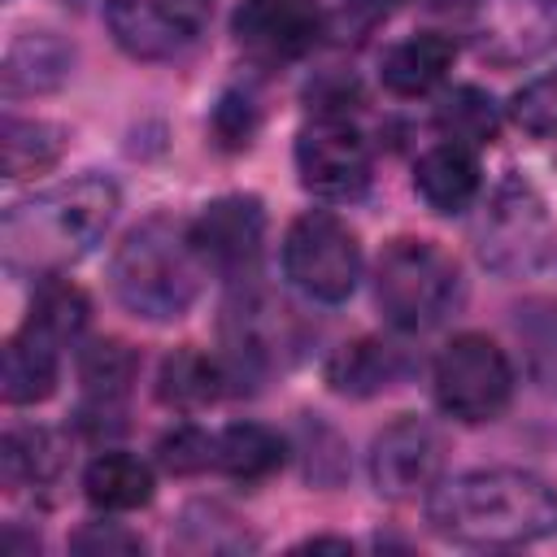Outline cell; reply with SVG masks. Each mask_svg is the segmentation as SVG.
I'll list each match as a JSON object with an SVG mask.
<instances>
[{
    "instance_id": "obj_32",
    "label": "cell",
    "mask_w": 557,
    "mask_h": 557,
    "mask_svg": "<svg viewBox=\"0 0 557 557\" xmlns=\"http://www.w3.org/2000/svg\"><path fill=\"white\" fill-rule=\"evenodd\" d=\"M344 4H348V9H357L361 17H383V13H387L396 0H344Z\"/></svg>"
},
{
    "instance_id": "obj_10",
    "label": "cell",
    "mask_w": 557,
    "mask_h": 557,
    "mask_svg": "<svg viewBox=\"0 0 557 557\" xmlns=\"http://www.w3.org/2000/svg\"><path fill=\"white\" fill-rule=\"evenodd\" d=\"M474 52L492 65H522L557 48V0H474Z\"/></svg>"
},
{
    "instance_id": "obj_18",
    "label": "cell",
    "mask_w": 557,
    "mask_h": 557,
    "mask_svg": "<svg viewBox=\"0 0 557 557\" xmlns=\"http://www.w3.org/2000/svg\"><path fill=\"white\" fill-rule=\"evenodd\" d=\"M400 374H405V352L396 344L370 339V335L335 348L331 361H326V383L339 396H374V392H387Z\"/></svg>"
},
{
    "instance_id": "obj_5",
    "label": "cell",
    "mask_w": 557,
    "mask_h": 557,
    "mask_svg": "<svg viewBox=\"0 0 557 557\" xmlns=\"http://www.w3.org/2000/svg\"><path fill=\"white\" fill-rule=\"evenodd\" d=\"M435 405L457 422H492L513 400V366L505 348L479 331L453 335L431 370Z\"/></svg>"
},
{
    "instance_id": "obj_19",
    "label": "cell",
    "mask_w": 557,
    "mask_h": 557,
    "mask_svg": "<svg viewBox=\"0 0 557 557\" xmlns=\"http://www.w3.org/2000/svg\"><path fill=\"white\" fill-rule=\"evenodd\" d=\"M139 374V357L126 339H91L78 357V383H83V396H87V413H113L131 383Z\"/></svg>"
},
{
    "instance_id": "obj_22",
    "label": "cell",
    "mask_w": 557,
    "mask_h": 557,
    "mask_svg": "<svg viewBox=\"0 0 557 557\" xmlns=\"http://www.w3.org/2000/svg\"><path fill=\"white\" fill-rule=\"evenodd\" d=\"M83 496L104 513H131L152 500V470L131 453H100L83 470Z\"/></svg>"
},
{
    "instance_id": "obj_31",
    "label": "cell",
    "mask_w": 557,
    "mask_h": 557,
    "mask_svg": "<svg viewBox=\"0 0 557 557\" xmlns=\"http://www.w3.org/2000/svg\"><path fill=\"white\" fill-rule=\"evenodd\" d=\"M70 544H74V553H139L144 548L139 535L122 531L117 522H87Z\"/></svg>"
},
{
    "instance_id": "obj_7",
    "label": "cell",
    "mask_w": 557,
    "mask_h": 557,
    "mask_svg": "<svg viewBox=\"0 0 557 557\" xmlns=\"http://www.w3.org/2000/svg\"><path fill=\"white\" fill-rule=\"evenodd\" d=\"M474 244L487 270L496 274H522L544 257L548 244V209L544 196L522 178L509 174L496 183V191L483 205V218L474 226Z\"/></svg>"
},
{
    "instance_id": "obj_30",
    "label": "cell",
    "mask_w": 557,
    "mask_h": 557,
    "mask_svg": "<svg viewBox=\"0 0 557 557\" xmlns=\"http://www.w3.org/2000/svg\"><path fill=\"white\" fill-rule=\"evenodd\" d=\"M257 131V104L244 96V91H226L213 109V135L222 148H248Z\"/></svg>"
},
{
    "instance_id": "obj_29",
    "label": "cell",
    "mask_w": 557,
    "mask_h": 557,
    "mask_svg": "<svg viewBox=\"0 0 557 557\" xmlns=\"http://www.w3.org/2000/svg\"><path fill=\"white\" fill-rule=\"evenodd\" d=\"M213 457H218V435L200 431V426H174L170 435H161L157 444V461L170 470V474H200V470H213Z\"/></svg>"
},
{
    "instance_id": "obj_4",
    "label": "cell",
    "mask_w": 557,
    "mask_h": 557,
    "mask_svg": "<svg viewBox=\"0 0 557 557\" xmlns=\"http://www.w3.org/2000/svg\"><path fill=\"white\" fill-rule=\"evenodd\" d=\"M374 300L396 331H431L457 309L461 270L431 239H392L374 265Z\"/></svg>"
},
{
    "instance_id": "obj_28",
    "label": "cell",
    "mask_w": 557,
    "mask_h": 557,
    "mask_svg": "<svg viewBox=\"0 0 557 557\" xmlns=\"http://www.w3.org/2000/svg\"><path fill=\"white\" fill-rule=\"evenodd\" d=\"M509 117L535 139H557V70L522 83L509 100Z\"/></svg>"
},
{
    "instance_id": "obj_15",
    "label": "cell",
    "mask_w": 557,
    "mask_h": 557,
    "mask_svg": "<svg viewBox=\"0 0 557 557\" xmlns=\"http://www.w3.org/2000/svg\"><path fill=\"white\" fill-rule=\"evenodd\" d=\"M413 191L431 213H461L479 196V157L466 144H435L413 165Z\"/></svg>"
},
{
    "instance_id": "obj_17",
    "label": "cell",
    "mask_w": 557,
    "mask_h": 557,
    "mask_svg": "<svg viewBox=\"0 0 557 557\" xmlns=\"http://www.w3.org/2000/svg\"><path fill=\"white\" fill-rule=\"evenodd\" d=\"M57 339L39 326L22 322V331L4 344V400L9 405H39L57 392Z\"/></svg>"
},
{
    "instance_id": "obj_25",
    "label": "cell",
    "mask_w": 557,
    "mask_h": 557,
    "mask_svg": "<svg viewBox=\"0 0 557 557\" xmlns=\"http://www.w3.org/2000/svg\"><path fill=\"white\" fill-rule=\"evenodd\" d=\"M513 331L527 357L531 379L544 392H557V300H527L513 309Z\"/></svg>"
},
{
    "instance_id": "obj_1",
    "label": "cell",
    "mask_w": 557,
    "mask_h": 557,
    "mask_svg": "<svg viewBox=\"0 0 557 557\" xmlns=\"http://www.w3.org/2000/svg\"><path fill=\"white\" fill-rule=\"evenodd\" d=\"M426 522L435 535L470 548H518L557 531V487L531 470H466L431 487Z\"/></svg>"
},
{
    "instance_id": "obj_27",
    "label": "cell",
    "mask_w": 557,
    "mask_h": 557,
    "mask_svg": "<svg viewBox=\"0 0 557 557\" xmlns=\"http://www.w3.org/2000/svg\"><path fill=\"white\" fill-rule=\"evenodd\" d=\"M440 131L453 139V144H466V148H483L496 139L500 131V117H496V104L492 96H483L479 87H457L453 96H444L440 104Z\"/></svg>"
},
{
    "instance_id": "obj_21",
    "label": "cell",
    "mask_w": 557,
    "mask_h": 557,
    "mask_svg": "<svg viewBox=\"0 0 557 557\" xmlns=\"http://www.w3.org/2000/svg\"><path fill=\"white\" fill-rule=\"evenodd\" d=\"M65 470V444L61 435L44 431V426H22V431H9L0 440V479L9 492H22V487H52Z\"/></svg>"
},
{
    "instance_id": "obj_6",
    "label": "cell",
    "mask_w": 557,
    "mask_h": 557,
    "mask_svg": "<svg viewBox=\"0 0 557 557\" xmlns=\"http://www.w3.org/2000/svg\"><path fill=\"white\" fill-rule=\"evenodd\" d=\"M283 274L296 292H305L318 305H339L357 292L361 278V244L326 209L300 213L283 235Z\"/></svg>"
},
{
    "instance_id": "obj_34",
    "label": "cell",
    "mask_w": 557,
    "mask_h": 557,
    "mask_svg": "<svg viewBox=\"0 0 557 557\" xmlns=\"http://www.w3.org/2000/svg\"><path fill=\"white\" fill-rule=\"evenodd\" d=\"M435 9H461V4H474V0H431Z\"/></svg>"
},
{
    "instance_id": "obj_33",
    "label": "cell",
    "mask_w": 557,
    "mask_h": 557,
    "mask_svg": "<svg viewBox=\"0 0 557 557\" xmlns=\"http://www.w3.org/2000/svg\"><path fill=\"white\" fill-rule=\"evenodd\" d=\"M305 548H339V553H348L352 544H348V540H331V535H318V540H309Z\"/></svg>"
},
{
    "instance_id": "obj_13",
    "label": "cell",
    "mask_w": 557,
    "mask_h": 557,
    "mask_svg": "<svg viewBox=\"0 0 557 557\" xmlns=\"http://www.w3.org/2000/svg\"><path fill=\"white\" fill-rule=\"evenodd\" d=\"M191 239L209 270L239 278L257 265L265 239V209L257 196H218L191 222Z\"/></svg>"
},
{
    "instance_id": "obj_20",
    "label": "cell",
    "mask_w": 557,
    "mask_h": 557,
    "mask_svg": "<svg viewBox=\"0 0 557 557\" xmlns=\"http://www.w3.org/2000/svg\"><path fill=\"white\" fill-rule=\"evenodd\" d=\"M222 383H226V370L218 357L183 344L174 348L161 370H157V400L178 409V413H191V409H205L222 396Z\"/></svg>"
},
{
    "instance_id": "obj_12",
    "label": "cell",
    "mask_w": 557,
    "mask_h": 557,
    "mask_svg": "<svg viewBox=\"0 0 557 557\" xmlns=\"http://www.w3.org/2000/svg\"><path fill=\"white\" fill-rule=\"evenodd\" d=\"M235 44L261 65L300 61L322 30L313 0H239L235 9Z\"/></svg>"
},
{
    "instance_id": "obj_26",
    "label": "cell",
    "mask_w": 557,
    "mask_h": 557,
    "mask_svg": "<svg viewBox=\"0 0 557 557\" xmlns=\"http://www.w3.org/2000/svg\"><path fill=\"white\" fill-rule=\"evenodd\" d=\"M87 313H91V305H87V296L70 278L44 274V283L35 287V300H30V318L26 322L39 326L44 335H52L57 344H65V339H74L87 326Z\"/></svg>"
},
{
    "instance_id": "obj_16",
    "label": "cell",
    "mask_w": 557,
    "mask_h": 557,
    "mask_svg": "<svg viewBox=\"0 0 557 557\" xmlns=\"http://www.w3.org/2000/svg\"><path fill=\"white\" fill-rule=\"evenodd\" d=\"M457 44L440 30H418L400 44H392L379 61V78L392 96H426L431 87L444 83V74L453 70Z\"/></svg>"
},
{
    "instance_id": "obj_23",
    "label": "cell",
    "mask_w": 557,
    "mask_h": 557,
    "mask_svg": "<svg viewBox=\"0 0 557 557\" xmlns=\"http://www.w3.org/2000/svg\"><path fill=\"white\" fill-rule=\"evenodd\" d=\"M283 457H287V444L278 431H270L261 422H235V426L218 431L213 470H222L226 479H239V483H261L283 466Z\"/></svg>"
},
{
    "instance_id": "obj_11",
    "label": "cell",
    "mask_w": 557,
    "mask_h": 557,
    "mask_svg": "<svg viewBox=\"0 0 557 557\" xmlns=\"http://www.w3.org/2000/svg\"><path fill=\"white\" fill-rule=\"evenodd\" d=\"M440 466H444V440L422 418H396L370 444V479L387 500H413L431 492Z\"/></svg>"
},
{
    "instance_id": "obj_24",
    "label": "cell",
    "mask_w": 557,
    "mask_h": 557,
    "mask_svg": "<svg viewBox=\"0 0 557 557\" xmlns=\"http://www.w3.org/2000/svg\"><path fill=\"white\" fill-rule=\"evenodd\" d=\"M65 131L44 117H4V178H30L61 161Z\"/></svg>"
},
{
    "instance_id": "obj_14",
    "label": "cell",
    "mask_w": 557,
    "mask_h": 557,
    "mask_svg": "<svg viewBox=\"0 0 557 557\" xmlns=\"http://www.w3.org/2000/svg\"><path fill=\"white\" fill-rule=\"evenodd\" d=\"M70 65H74V48L61 35H52V30H22L9 44L4 65H0L4 96L17 100V96L57 91L70 78Z\"/></svg>"
},
{
    "instance_id": "obj_2",
    "label": "cell",
    "mask_w": 557,
    "mask_h": 557,
    "mask_svg": "<svg viewBox=\"0 0 557 557\" xmlns=\"http://www.w3.org/2000/svg\"><path fill=\"white\" fill-rule=\"evenodd\" d=\"M117 213V187L104 174H78L57 183L22 205H13L0 222L4 265L17 274H61V265L91 252V244L109 231Z\"/></svg>"
},
{
    "instance_id": "obj_3",
    "label": "cell",
    "mask_w": 557,
    "mask_h": 557,
    "mask_svg": "<svg viewBox=\"0 0 557 557\" xmlns=\"http://www.w3.org/2000/svg\"><path fill=\"white\" fill-rule=\"evenodd\" d=\"M209 265L191 239V222L144 218L122 235L109 261V287L117 305L148 322H170L191 309Z\"/></svg>"
},
{
    "instance_id": "obj_8",
    "label": "cell",
    "mask_w": 557,
    "mask_h": 557,
    "mask_svg": "<svg viewBox=\"0 0 557 557\" xmlns=\"http://www.w3.org/2000/svg\"><path fill=\"white\" fill-rule=\"evenodd\" d=\"M370 139L344 113H318L296 135V174L322 200H357L370 187Z\"/></svg>"
},
{
    "instance_id": "obj_9",
    "label": "cell",
    "mask_w": 557,
    "mask_h": 557,
    "mask_svg": "<svg viewBox=\"0 0 557 557\" xmlns=\"http://www.w3.org/2000/svg\"><path fill=\"white\" fill-rule=\"evenodd\" d=\"M213 0H104L109 35L139 61L183 57L209 26Z\"/></svg>"
}]
</instances>
